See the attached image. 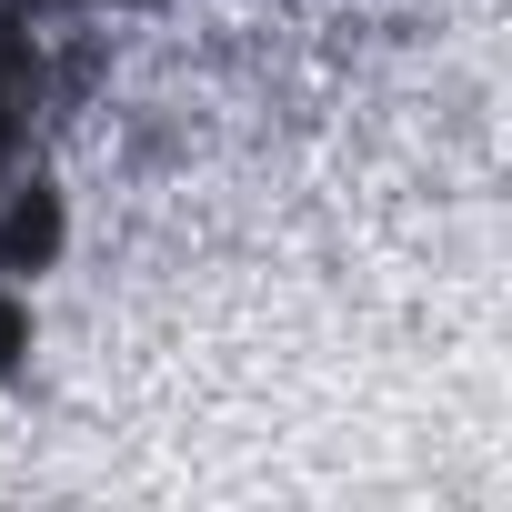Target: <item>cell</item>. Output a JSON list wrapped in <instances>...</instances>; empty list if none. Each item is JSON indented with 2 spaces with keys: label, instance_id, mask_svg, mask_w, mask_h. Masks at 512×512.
Segmentation results:
<instances>
[{
  "label": "cell",
  "instance_id": "6da1fadb",
  "mask_svg": "<svg viewBox=\"0 0 512 512\" xmlns=\"http://www.w3.org/2000/svg\"><path fill=\"white\" fill-rule=\"evenodd\" d=\"M0 121H11V71H0Z\"/></svg>",
  "mask_w": 512,
  "mask_h": 512
}]
</instances>
